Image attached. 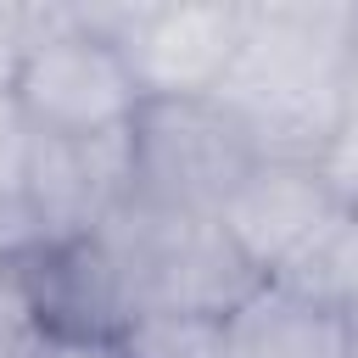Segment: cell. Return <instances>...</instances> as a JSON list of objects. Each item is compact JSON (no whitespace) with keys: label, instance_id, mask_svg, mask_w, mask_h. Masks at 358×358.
I'll use <instances>...</instances> for the list:
<instances>
[{"label":"cell","instance_id":"obj_1","mask_svg":"<svg viewBox=\"0 0 358 358\" xmlns=\"http://www.w3.org/2000/svg\"><path fill=\"white\" fill-rule=\"evenodd\" d=\"M358 11H246V45L213 95L257 157H308L352 112Z\"/></svg>","mask_w":358,"mask_h":358},{"label":"cell","instance_id":"obj_8","mask_svg":"<svg viewBox=\"0 0 358 358\" xmlns=\"http://www.w3.org/2000/svg\"><path fill=\"white\" fill-rule=\"evenodd\" d=\"M0 358H62V341L34 319L28 291L0 296Z\"/></svg>","mask_w":358,"mask_h":358},{"label":"cell","instance_id":"obj_4","mask_svg":"<svg viewBox=\"0 0 358 358\" xmlns=\"http://www.w3.org/2000/svg\"><path fill=\"white\" fill-rule=\"evenodd\" d=\"M341 213H347V201L330 190L319 162L257 157L241 173V185L218 201L213 218L257 285H285L319 252V241L336 229Z\"/></svg>","mask_w":358,"mask_h":358},{"label":"cell","instance_id":"obj_5","mask_svg":"<svg viewBox=\"0 0 358 358\" xmlns=\"http://www.w3.org/2000/svg\"><path fill=\"white\" fill-rule=\"evenodd\" d=\"M112 34L145 101H213L246 45V6H157Z\"/></svg>","mask_w":358,"mask_h":358},{"label":"cell","instance_id":"obj_9","mask_svg":"<svg viewBox=\"0 0 358 358\" xmlns=\"http://www.w3.org/2000/svg\"><path fill=\"white\" fill-rule=\"evenodd\" d=\"M319 173L330 179V190H336L347 207H358V106L341 117V129H336L330 145L319 151Z\"/></svg>","mask_w":358,"mask_h":358},{"label":"cell","instance_id":"obj_2","mask_svg":"<svg viewBox=\"0 0 358 358\" xmlns=\"http://www.w3.org/2000/svg\"><path fill=\"white\" fill-rule=\"evenodd\" d=\"M11 101L28 117V129L50 140L129 134L145 106L117 34L95 22H73V17L28 39L11 73Z\"/></svg>","mask_w":358,"mask_h":358},{"label":"cell","instance_id":"obj_6","mask_svg":"<svg viewBox=\"0 0 358 358\" xmlns=\"http://www.w3.org/2000/svg\"><path fill=\"white\" fill-rule=\"evenodd\" d=\"M347 336L352 324L336 308L291 285H257L224 319L229 358H347Z\"/></svg>","mask_w":358,"mask_h":358},{"label":"cell","instance_id":"obj_10","mask_svg":"<svg viewBox=\"0 0 358 358\" xmlns=\"http://www.w3.org/2000/svg\"><path fill=\"white\" fill-rule=\"evenodd\" d=\"M347 358H358V324H352V336H347Z\"/></svg>","mask_w":358,"mask_h":358},{"label":"cell","instance_id":"obj_7","mask_svg":"<svg viewBox=\"0 0 358 358\" xmlns=\"http://www.w3.org/2000/svg\"><path fill=\"white\" fill-rule=\"evenodd\" d=\"M123 358H229L224 319L201 313H140L117 336Z\"/></svg>","mask_w":358,"mask_h":358},{"label":"cell","instance_id":"obj_3","mask_svg":"<svg viewBox=\"0 0 358 358\" xmlns=\"http://www.w3.org/2000/svg\"><path fill=\"white\" fill-rule=\"evenodd\" d=\"M134 201L162 213H218L257 162L252 134L218 101H145L134 129Z\"/></svg>","mask_w":358,"mask_h":358}]
</instances>
